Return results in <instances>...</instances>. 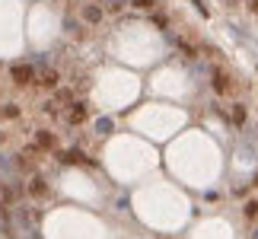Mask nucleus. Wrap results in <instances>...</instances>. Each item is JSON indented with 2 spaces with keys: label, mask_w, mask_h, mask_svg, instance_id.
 I'll use <instances>...</instances> for the list:
<instances>
[{
  "label": "nucleus",
  "mask_w": 258,
  "mask_h": 239,
  "mask_svg": "<svg viewBox=\"0 0 258 239\" xmlns=\"http://www.w3.org/2000/svg\"><path fill=\"white\" fill-rule=\"evenodd\" d=\"M214 90L217 93H229V77L226 73H220V70L214 73Z\"/></svg>",
  "instance_id": "5"
},
{
  "label": "nucleus",
  "mask_w": 258,
  "mask_h": 239,
  "mask_svg": "<svg viewBox=\"0 0 258 239\" xmlns=\"http://www.w3.org/2000/svg\"><path fill=\"white\" fill-rule=\"evenodd\" d=\"M83 19H86V23H99V19H102V6L86 3V6H83Z\"/></svg>",
  "instance_id": "3"
},
{
  "label": "nucleus",
  "mask_w": 258,
  "mask_h": 239,
  "mask_svg": "<svg viewBox=\"0 0 258 239\" xmlns=\"http://www.w3.org/2000/svg\"><path fill=\"white\" fill-rule=\"evenodd\" d=\"M29 195H32V198H45V195H48V185H45L42 175H35V179L29 182Z\"/></svg>",
  "instance_id": "2"
},
{
  "label": "nucleus",
  "mask_w": 258,
  "mask_h": 239,
  "mask_svg": "<svg viewBox=\"0 0 258 239\" xmlns=\"http://www.w3.org/2000/svg\"><path fill=\"white\" fill-rule=\"evenodd\" d=\"M70 121H73V125L86 121V105H83V102H73V105H70Z\"/></svg>",
  "instance_id": "4"
},
{
  "label": "nucleus",
  "mask_w": 258,
  "mask_h": 239,
  "mask_svg": "<svg viewBox=\"0 0 258 239\" xmlns=\"http://www.w3.org/2000/svg\"><path fill=\"white\" fill-rule=\"evenodd\" d=\"M125 6V0H108V10H121Z\"/></svg>",
  "instance_id": "15"
},
{
  "label": "nucleus",
  "mask_w": 258,
  "mask_h": 239,
  "mask_svg": "<svg viewBox=\"0 0 258 239\" xmlns=\"http://www.w3.org/2000/svg\"><path fill=\"white\" fill-rule=\"evenodd\" d=\"M10 77H13V83H16V86H29L32 80H35V67L26 64V61H19V64L10 67Z\"/></svg>",
  "instance_id": "1"
},
{
  "label": "nucleus",
  "mask_w": 258,
  "mask_h": 239,
  "mask_svg": "<svg viewBox=\"0 0 258 239\" xmlns=\"http://www.w3.org/2000/svg\"><path fill=\"white\" fill-rule=\"evenodd\" d=\"M16 166L23 169V172H32V166H35V163H32V150H26V153H19Z\"/></svg>",
  "instance_id": "7"
},
{
  "label": "nucleus",
  "mask_w": 258,
  "mask_h": 239,
  "mask_svg": "<svg viewBox=\"0 0 258 239\" xmlns=\"http://www.w3.org/2000/svg\"><path fill=\"white\" fill-rule=\"evenodd\" d=\"M35 143H38V147H45V150H48V147H54V137H51L48 131H38V137H35Z\"/></svg>",
  "instance_id": "9"
},
{
  "label": "nucleus",
  "mask_w": 258,
  "mask_h": 239,
  "mask_svg": "<svg viewBox=\"0 0 258 239\" xmlns=\"http://www.w3.org/2000/svg\"><path fill=\"white\" fill-rule=\"evenodd\" d=\"M38 83H42V86H58V70L45 67V70H42V77H38Z\"/></svg>",
  "instance_id": "6"
},
{
  "label": "nucleus",
  "mask_w": 258,
  "mask_h": 239,
  "mask_svg": "<svg viewBox=\"0 0 258 239\" xmlns=\"http://www.w3.org/2000/svg\"><path fill=\"white\" fill-rule=\"evenodd\" d=\"M156 0H134V6H140V10H150Z\"/></svg>",
  "instance_id": "13"
},
{
  "label": "nucleus",
  "mask_w": 258,
  "mask_h": 239,
  "mask_svg": "<svg viewBox=\"0 0 258 239\" xmlns=\"http://www.w3.org/2000/svg\"><path fill=\"white\" fill-rule=\"evenodd\" d=\"M233 121H236V125H242V121H246V108H242L239 102L233 105Z\"/></svg>",
  "instance_id": "10"
},
{
  "label": "nucleus",
  "mask_w": 258,
  "mask_h": 239,
  "mask_svg": "<svg viewBox=\"0 0 258 239\" xmlns=\"http://www.w3.org/2000/svg\"><path fill=\"white\" fill-rule=\"evenodd\" d=\"M252 239H258V230H255V233H252Z\"/></svg>",
  "instance_id": "16"
},
{
  "label": "nucleus",
  "mask_w": 258,
  "mask_h": 239,
  "mask_svg": "<svg viewBox=\"0 0 258 239\" xmlns=\"http://www.w3.org/2000/svg\"><path fill=\"white\" fill-rule=\"evenodd\" d=\"M3 118H19V108L16 105H3Z\"/></svg>",
  "instance_id": "12"
},
{
  "label": "nucleus",
  "mask_w": 258,
  "mask_h": 239,
  "mask_svg": "<svg viewBox=\"0 0 258 239\" xmlns=\"http://www.w3.org/2000/svg\"><path fill=\"white\" fill-rule=\"evenodd\" d=\"M54 102H70V93H67V90H61V93H58V99H54Z\"/></svg>",
  "instance_id": "14"
},
{
  "label": "nucleus",
  "mask_w": 258,
  "mask_h": 239,
  "mask_svg": "<svg viewBox=\"0 0 258 239\" xmlns=\"http://www.w3.org/2000/svg\"><path fill=\"white\" fill-rule=\"evenodd\" d=\"M242 214H246L249 220H252V217H258V201H249L246 207H242Z\"/></svg>",
  "instance_id": "11"
},
{
  "label": "nucleus",
  "mask_w": 258,
  "mask_h": 239,
  "mask_svg": "<svg viewBox=\"0 0 258 239\" xmlns=\"http://www.w3.org/2000/svg\"><path fill=\"white\" fill-rule=\"evenodd\" d=\"M61 163H83V153L80 150H67V153H61Z\"/></svg>",
  "instance_id": "8"
}]
</instances>
